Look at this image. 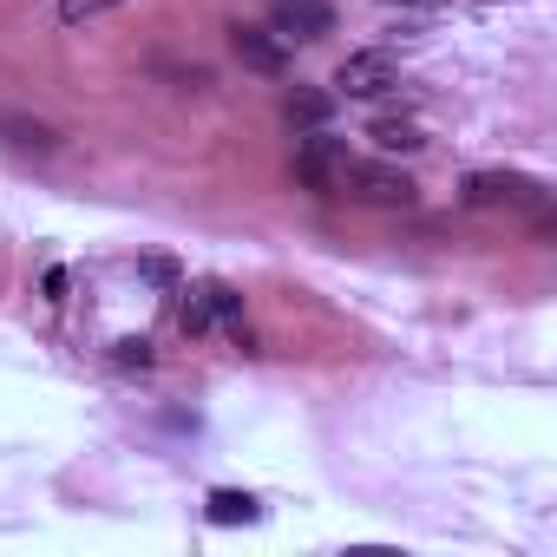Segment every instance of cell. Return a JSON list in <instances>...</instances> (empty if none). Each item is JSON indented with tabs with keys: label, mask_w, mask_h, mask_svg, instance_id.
I'll list each match as a JSON object with an SVG mask.
<instances>
[{
	"label": "cell",
	"mask_w": 557,
	"mask_h": 557,
	"mask_svg": "<svg viewBox=\"0 0 557 557\" xmlns=\"http://www.w3.org/2000/svg\"><path fill=\"white\" fill-rule=\"evenodd\" d=\"M466 203L472 210H498L505 203V210H537L544 216L550 210V190L537 177H518V171H472L466 177Z\"/></svg>",
	"instance_id": "1"
},
{
	"label": "cell",
	"mask_w": 557,
	"mask_h": 557,
	"mask_svg": "<svg viewBox=\"0 0 557 557\" xmlns=\"http://www.w3.org/2000/svg\"><path fill=\"white\" fill-rule=\"evenodd\" d=\"M335 190H348L355 203H387V210H394V203L407 210V203L420 197V184H413L407 171H394V164H368V158H348Z\"/></svg>",
	"instance_id": "2"
},
{
	"label": "cell",
	"mask_w": 557,
	"mask_h": 557,
	"mask_svg": "<svg viewBox=\"0 0 557 557\" xmlns=\"http://www.w3.org/2000/svg\"><path fill=\"white\" fill-rule=\"evenodd\" d=\"M230 53H236L249 73H262V79H283V73L296 66L289 40L275 34V27H230Z\"/></svg>",
	"instance_id": "3"
},
{
	"label": "cell",
	"mask_w": 557,
	"mask_h": 557,
	"mask_svg": "<svg viewBox=\"0 0 557 557\" xmlns=\"http://www.w3.org/2000/svg\"><path fill=\"white\" fill-rule=\"evenodd\" d=\"M387 86H400L394 53H348L335 66V92H348V99H381Z\"/></svg>",
	"instance_id": "4"
},
{
	"label": "cell",
	"mask_w": 557,
	"mask_h": 557,
	"mask_svg": "<svg viewBox=\"0 0 557 557\" xmlns=\"http://www.w3.org/2000/svg\"><path fill=\"white\" fill-rule=\"evenodd\" d=\"M342 164H348V145L329 138V125L296 145V177H302L309 190H335V184H342Z\"/></svg>",
	"instance_id": "5"
},
{
	"label": "cell",
	"mask_w": 557,
	"mask_h": 557,
	"mask_svg": "<svg viewBox=\"0 0 557 557\" xmlns=\"http://www.w3.org/2000/svg\"><path fill=\"white\" fill-rule=\"evenodd\" d=\"M269 27L289 47L296 40H322V34H335V8L329 0H269Z\"/></svg>",
	"instance_id": "6"
},
{
	"label": "cell",
	"mask_w": 557,
	"mask_h": 557,
	"mask_svg": "<svg viewBox=\"0 0 557 557\" xmlns=\"http://www.w3.org/2000/svg\"><path fill=\"white\" fill-rule=\"evenodd\" d=\"M0 138H8L14 151H60V132L53 125H40V119H27V112H14V106H0Z\"/></svg>",
	"instance_id": "7"
},
{
	"label": "cell",
	"mask_w": 557,
	"mask_h": 557,
	"mask_svg": "<svg viewBox=\"0 0 557 557\" xmlns=\"http://www.w3.org/2000/svg\"><path fill=\"white\" fill-rule=\"evenodd\" d=\"M203 518H210V524H256L262 505H256L249 492H236V485H216V492L203 498Z\"/></svg>",
	"instance_id": "8"
},
{
	"label": "cell",
	"mask_w": 557,
	"mask_h": 557,
	"mask_svg": "<svg viewBox=\"0 0 557 557\" xmlns=\"http://www.w3.org/2000/svg\"><path fill=\"white\" fill-rule=\"evenodd\" d=\"M283 112H289V125L322 132V125L335 119V99H329V92H289V106H283Z\"/></svg>",
	"instance_id": "9"
},
{
	"label": "cell",
	"mask_w": 557,
	"mask_h": 557,
	"mask_svg": "<svg viewBox=\"0 0 557 557\" xmlns=\"http://www.w3.org/2000/svg\"><path fill=\"white\" fill-rule=\"evenodd\" d=\"M374 138H381V151H420V132H413L407 119H400V125H394V119H381V125H374Z\"/></svg>",
	"instance_id": "10"
},
{
	"label": "cell",
	"mask_w": 557,
	"mask_h": 557,
	"mask_svg": "<svg viewBox=\"0 0 557 557\" xmlns=\"http://www.w3.org/2000/svg\"><path fill=\"white\" fill-rule=\"evenodd\" d=\"M106 8H119V0H60V21L79 27V21H92V14H106Z\"/></svg>",
	"instance_id": "11"
},
{
	"label": "cell",
	"mask_w": 557,
	"mask_h": 557,
	"mask_svg": "<svg viewBox=\"0 0 557 557\" xmlns=\"http://www.w3.org/2000/svg\"><path fill=\"white\" fill-rule=\"evenodd\" d=\"M184 329H190V335L210 329V302H203V289H190V302H184Z\"/></svg>",
	"instance_id": "12"
},
{
	"label": "cell",
	"mask_w": 557,
	"mask_h": 557,
	"mask_svg": "<svg viewBox=\"0 0 557 557\" xmlns=\"http://www.w3.org/2000/svg\"><path fill=\"white\" fill-rule=\"evenodd\" d=\"M112 361H119V368H151V342H119Z\"/></svg>",
	"instance_id": "13"
},
{
	"label": "cell",
	"mask_w": 557,
	"mask_h": 557,
	"mask_svg": "<svg viewBox=\"0 0 557 557\" xmlns=\"http://www.w3.org/2000/svg\"><path fill=\"white\" fill-rule=\"evenodd\" d=\"M47 302H66V269H47Z\"/></svg>",
	"instance_id": "14"
}]
</instances>
